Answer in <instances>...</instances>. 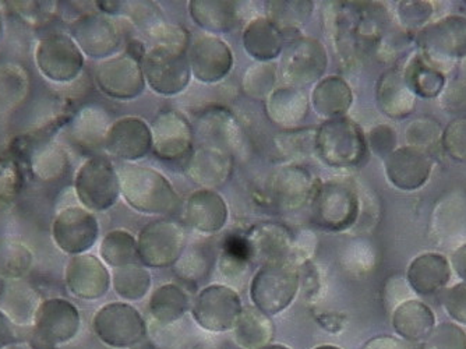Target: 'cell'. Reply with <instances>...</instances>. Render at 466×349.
<instances>
[{
  "label": "cell",
  "mask_w": 466,
  "mask_h": 349,
  "mask_svg": "<svg viewBox=\"0 0 466 349\" xmlns=\"http://www.w3.org/2000/svg\"><path fill=\"white\" fill-rule=\"evenodd\" d=\"M311 220L331 232L352 227L359 215V196L352 180L335 178L317 186L311 199Z\"/></svg>",
  "instance_id": "obj_5"
},
{
  "label": "cell",
  "mask_w": 466,
  "mask_h": 349,
  "mask_svg": "<svg viewBox=\"0 0 466 349\" xmlns=\"http://www.w3.org/2000/svg\"><path fill=\"white\" fill-rule=\"evenodd\" d=\"M277 147L287 156L308 157L316 152V128H292L277 138Z\"/></svg>",
  "instance_id": "obj_47"
},
{
  "label": "cell",
  "mask_w": 466,
  "mask_h": 349,
  "mask_svg": "<svg viewBox=\"0 0 466 349\" xmlns=\"http://www.w3.org/2000/svg\"><path fill=\"white\" fill-rule=\"evenodd\" d=\"M400 23L410 28L425 26L433 15V5L431 2H400L398 5Z\"/></svg>",
  "instance_id": "obj_52"
},
{
  "label": "cell",
  "mask_w": 466,
  "mask_h": 349,
  "mask_svg": "<svg viewBox=\"0 0 466 349\" xmlns=\"http://www.w3.org/2000/svg\"><path fill=\"white\" fill-rule=\"evenodd\" d=\"M451 270V264L442 254L433 251L419 254L408 267V283L419 295H434L447 287Z\"/></svg>",
  "instance_id": "obj_27"
},
{
  "label": "cell",
  "mask_w": 466,
  "mask_h": 349,
  "mask_svg": "<svg viewBox=\"0 0 466 349\" xmlns=\"http://www.w3.org/2000/svg\"><path fill=\"white\" fill-rule=\"evenodd\" d=\"M150 36L157 46H171V48L186 49L187 51L188 36L185 28L167 23H154L150 28Z\"/></svg>",
  "instance_id": "obj_49"
},
{
  "label": "cell",
  "mask_w": 466,
  "mask_h": 349,
  "mask_svg": "<svg viewBox=\"0 0 466 349\" xmlns=\"http://www.w3.org/2000/svg\"><path fill=\"white\" fill-rule=\"evenodd\" d=\"M112 278L104 262L93 254H78L66 267V285L70 293L84 301L106 295Z\"/></svg>",
  "instance_id": "obj_22"
},
{
  "label": "cell",
  "mask_w": 466,
  "mask_h": 349,
  "mask_svg": "<svg viewBox=\"0 0 466 349\" xmlns=\"http://www.w3.org/2000/svg\"><path fill=\"white\" fill-rule=\"evenodd\" d=\"M93 329L99 341L116 349H127L147 337V324L140 312L129 303L112 302L96 312Z\"/></svg>",
  "instance_id": "obj_10"
},
{
  "label": "cell",
  "mask_w": 466,
  "mask_h": 349,
  "mask_svg": "<svg viewBox=\"0 0 466 349\" xmlns=\"http://www.w3.org/2000/svg\"><path fill=\"white\" fill-rule=\"evenodd\" d=\"M153 151L158 159L177 161L192 151L195 132L180 112L165 109L159 112L151 126Z\"/></svg>",
  "instance_id": "obj_17"
},
{
  "label": "cell",
  "mask_w": 466,
  "mask_h": 349,
  "mask_svg": "<svg viewBox=\"0 0 466 349\" xmlns=\"http://www.w3.org/2000/svg\"><path fill=\"white\" fill-rule=\"evenodd\" d=\"M5 313L17 324H30L38 311V296L23 282L10 283L4 299Z\"/></svg>",
  "instance_id": "obj_40"
},
{
  "label": "cell",
  "mask_w": 466,
  "mask_h": 349,
  "mask_svg": "<svg viewBox=\"0 0 466 349\" xmlns=\"http://www.w3.org/2000/svg\"><path fill=\"white\" fill-rule=\"evenodd\" d=\"M313 349H342V348H339V346H337V345H319Z\"/></svg>",
  "instance_id": "obj_60"
},
{
  "label": "cell",
  "mask_w": 466,
  "mask_h": 349,
  "mask_svg": "<svg viewBox=\"0 0 466 349\" xmlns=\"http://www.w3.org/2000/svg\"><path fill=\"white\" fill-rule=\"evenodd\" d=\"M112 287L125 301H140L151 288V274L143 264L115 269L112 274Z\"/></svg>",
  "instance_id": "obj_39"
},
{
  "label": "cell",
  "mask_w": 466,
  "mask_h": 349,
  "mask_svg": "<svg viewBox=\"0 0 466 349\" xmlns=\"http://www.w3.org/2000/svg\"><path fill=\"white\" fill-rule=\"evenodd\" d=\"M317 323L329 333L341 332L347 323V317L341 313H320L316 316Z\"/></svg>",
  "instance_id": "obj_56"
},
{
  "label": "cell",
  "mask_w": 466,
  "mask_h": 349,
  "mask_svg": "<svg viewBox=\"0 0 466 349\" xmlns=\"http://www.w3.org/2000/svg\"><path fill=\"white\" fill-rule=\"evenodd\" d=\"M248 242L251 256L260 259L263 264L292 262L295 251L292 236L282 225L271 222L258 225L248 233Z\"/></svg>",
  "instance_id": "obj_29"
},
{
  "label": "cell",
  "mask_w": 466,
  "mask_h": 349,
  "mask_svg": "<svg viewBox=\"0 0 466 349\" xmlns=\"http://www.w3.org/2000/svg\"><path fill=\"white\" fill-rule=\"evenodd\" d=\"M99 256L105 266L112 269L140 263L137 239L125 230H114L106 233L99 246Z\"/></svg>",
  "instance_id": "obj_38"
},
{
  "label": "cell",
  "mask_w": 466,
  "mask_h": 349,
  "mask_svg": "<svg viewBox=\"0 0 466 349\" xmlns=\"http://www.w3.org/2000/svg\"><path fill=\"white\" fill-rule=\"evenodd\" d=\"M193 77L204 84L224 80L233 67V54L224 39L216 36H198L188 51Z\"/></svg>",
  "instance_id": "obj_19"
},
{
  "label": "cell",
  "mask_w": 466,
  "mask_h": 349,
  "mask_svg": "<svg viewBox=\"0 0 466 349\" xmlns=\"http://www.w3.org/2000/svg\"><path fill=\"white\" fill-rule=\"evenodd\" d=\"M233 172L232 154L213 146H201L190 154L186 173L201 189H211L224 185Z\"/></svg>",
  "instance_id": "obj_24"
},
{
  "label": "cell",
  "mask_w": 466,
  "mask_h": 349,
  "mask_svg": "<svg viewBox=\"0 0 466 349\" xmlns=\"http://www.w3.org/2000/svg\"><path fill=\"white\" fill-rule=\"evenodd\" d=\"M80 327V312L72 302L63 298L41 302L34 317L31 348L55 349L72 341Z\"/></svg>",
  "instance_id": "obj_8"
},
{
  "label": "cell",
  "mask_w": 466,
  "mask_h": 349,
  "mask_svg": "<svg viewBox=\"0 0 466 349\" xmlns=\"http://www.w3.org/2000/svg\"><path fill=\"white\" fill-rule=\"evenodd\" d=\"M368 138L369 149L377 157L386 159L392 151L397 149V133L389 125H379L371 128Z\"/></svg>",
  "instance_id": "obj_51"
},
{
  "label": "cell",
  "mask_w": 466,
  "mask_h": 349,
  "mask_svg": "<svg viewBox=\"0 0 466 349\" xmlns=\"http://www.w3.org/2000/svg\"><path fill=\"white\" fill-rule=\"evenodd\" d=\"M200 132L209 143L207 146L218 147L229 151L238 146L239 128L237 119L227 109H208L198 119Z\"/></svg>",
  "instance_id": "obj_37"
},
{
  "label": "cell",
  "mask_w": 466,
  "mask_h": 349,
  "mask_svg": "<svg viewBox=\"0 0 466 349\" xmlns=\"http://www.w3.org/2000/svg\"><path fill=\"white\" fill-rule=\"evenodd\" d=\"M33 254L25 246L7 243L0 246V277L17 280L30 270Z\"/></svg>",
  "instance_id": "obj_43"
},
{
  "label": "cell",
  "mask_w": 466,
  "mask_h": 349,
  "mask_svg": "<svg viewBox=\"0 0 466 349\" xmlns=\"http://www.w3.org/2000/svg\"><path fill=\"white\" fill-rule=\"evenodd\" d=\"M362 349H412V344L392 335H377L369 340Z\"/></svg>",
  "instance_id": "obj_54"
},
{
  "label": "cell",
  "mask_w": 466,
  "mask_h": 349,
  "mask_svg": "<svg viewBox=\"0 0 466 349\" xmlns=\"http://www.w3.org/2000/svg\"><path fill=\"white\" fill-rule=\"evenodd\" d=\"M105 149L123 161H138L153 151L151 126L138 117H125L109 126Z\"/></svg>",
  "instance_id": "obj_18"
},
{
  "label": "cell",
  "mask_w": 466,
  "mask_h": 349,
  "mask_svg": "<svg viewBox=\"0 0 466 349\" xmlns=\"http://www.w3.org/2000/svg\"><path fill=\"white\" fill-rule=\"evenodd\" d=\"M242 44L248 56L258 62H274L281 57L287 36L268 17H258L246 26Z\"/></svg>",
  "instance_id": "obj_28"
},
{
  "label": "cell",
  "mask_w": 466,
  "mask_h": 349,
  "mask_svg": "<svg viewBox=\"0 0 466 349\" xmlns=\"http://www.w3.org/2000/svg\"><path fill=\"white\" fill-rule=\"evenodd\" d=\"M138 259L144 267L167 269L179 262L186 249L182 225L169 220H157L138 233Z\"/></svg>",
  "instance_id": "obj_11"
},
{
  "label": "cell",
  "mask_w": 466,
  "mask_h": 349,
  "mask_svg": "<svg viewBox=\"0 0 466 349\" xmlns=\"http://www.w3.org/2000/svg\"><path fill=\"white\" fill-rule=\"evenodd\" d=\"M337 10L334 36L342 56L368 55L379 44L389 15L380 4H341Z\"/></svg>",
  "instance_id": "obj_1"
},
{
  "label": "cell",
  "mask_w": 466,
  "mask_h": 349,
  "mask_svg": "<svg viewBox=\"0 0 466 349\" xmlns=\"http://www.w3.org/2000/svg\"><path fill=\"white\" fill-rule=\"evenodd\" d=\"M384 170L389 182L400 190H418L431 180L433 159L428 152L400 147L384 159Z\"/></svg>",
  "instance_id": "obj_20"
},
{
  "label": "cell",
  "mask_w": 466,
  "mask_h": 349,
  "mask_svg": "<svg viewBox=\"0 0 466 349\" xmlns=\"http://www.w3.org/2000/svg\"><path fill=\"white\" fill-rule=\"evenodd\" d=\"M229 209L218 191L198 189L186 203V221L193 230L207 235L219 232L227 225Z\"/></svg>",
  "instance_id": "obj_25"
},
{
  "label": "cell",
  "mask_w": 466,
  "mask_h": 349,
  "mask_svg": "<svg viewBox=\"0 0 466 349\" xmlns=\"http://www.w3.org/2000/svg\"><path fill=\"white\" fill-rule=\"evenodd\" d=\"M242 311L239 293L222 283H213L201 290L190 309L196 324L208 333L230 332Z\"/></svg>",
  "instance_id": "obj_12"
},
{
  "label": "cell",
  "mask_w": 466,
  "mask_h": 349,
  "mask_svg": "<svg viewBox=\"0 0 466 349\" xmlns=\"http://www.w3.org/2000/svg\"><path fill=\"white\" fill-rule=\"evenodd\" d=\"M52 236L60 251L73 256L86 254L98 241L96 215L84 207H67L55 217Z\"/></svg>",
  "instance_id": "obj_16"
},
{
  "label": "cell",
  "mask_w": 466,
  "mask_h": 349,
  "mask_svg": "<svg viewBox=\"0 0 466 349\" xmlns=\"http://www.w3.org/2000/svg\"><path fill=\"white\" fill-rule=\"evenodd\" d=\"M420 54L440 69L439 63L455 62L466 56V18L447 15L425 26L418 34Z\"/></svg>",
  "instance_id": "obj_13"
},
{
  "label": "cell",
  "mask_w": 466,
  "mask_h": 349,
  "mask_svg": "<svg viewBox=\"0 0 466 349\" xmlns=\"http://www.w3.org/2000/svg\"><path fill=\"white\" fill-rule=\"evenodd\" d=\"M287 44L279 60V77L300 90L319 83L329 67L326 46L311 36H298Z\"/></svg>",
  "instance_id": "obj_7"
},
{
  "label": "cell",
  "mask_w": 466,
  "mask_h": 349,
  "mask_svg": "<svg viewBox=\"0 0 466 349\" xmlns=\"http://www.w3.org/2000/svg\"><path fill=\"white\" fill-rule=\"evenodd\" d=\"M314 4L309 0H279V2H268L267 13L269 20L277 27L281 28L282 33L288 30H295L300 26L308 23L310 15H313Z\"/></svg>",
  "instance_id": "obj_41"
},
{
  "label": "cell",
  "mask_w": 466,
  "mask_h": 349,
  "mask_svg": "<svg viewBox=\"0 0 466 349\" xmlns=\"http://www.w3.org/2000/svg\"><path fill=\"white\" fill-rule=\"evenodd\" d=\"M76 138L83 141L86 146L98 144L105 141L108 128H106V118L101 109L87 108L81 112L78 119H76Z\"/></svg>",
  "instance_id": "obj_44"
},
{
  "label": "cell",
  "mask_w": 466,
  "mask_h": 349,
  "mask_svg": "<svg viewBox=\"0 0 466 349\" xmlns=\"http://www.w3.org/2000/svg\"><path fill=\"white\" fill-rule=\"evenodd\" d=\"M188 13L196 25L213 34H228L239 25V10L237 2L221 0H192L188 2Z\"/></svg>",
  "instance_id": "obj_33"
},
{
  "label": "cell",
  "mask_w": 466,
  "mask_h": 349,
  "mask_svg": "<svg viewBox=\"0 0 466 349\" xmlns=\"http://www.w3.org/2000/svg\"><path fill=\"white\" fill-rule=\"evenodd\" d=\"M96 83L105 96L120 101L138 98L147 86L141 62L129 54L105 59L96 69Z\"/></svg>",
  "instance_id": "obj_15"
},
{
  "label": "cell",
  "mask_w": 466,
  "mask_h": 349,
  "mask_svg": "<svg viewBox=\"0 0 466 349\" xmlns=\"http://www.w3.org/2000/svg\"><path fill=\"white\" fill-rule=\"evenodd\" d=\"M120 194L136 211L148 215H167L179 206V194L158 170L127 165L119 172Z\"/></svg>",
  "instance_id": "obj_2"
},
{
  "label": "cell",
  "mask_w": 466,
  "mask_h": 349,
  "mask_svg": "<svg viewBox=\"0 0 466 349\" xmlns=\"http://www.w3.org/2000/svg\"><path fill=\"white\" fill-rule=\"evenodd\" d=\"M208 272V263L200 251H192L180 257L177 263V272L185 280H198Z\"/></svg>",
  "instance_id": "obj_53"
},
{
  "label": "cell",
  "mask_w": 466,
  "mask_h": 349,
  "mask_svg": "<svg viewBox=\"0 0 466 349\" xmlns=\"http://www.w3.org/2000/svg\"><path fill=\"white\" fill-rule=\"evenodd\" d=\"M75 190L84 209L106 211L120 196L119 172L108 159L91 157L76 173Z\"/></svg>",
  "instance_id": "obj_9"
},
{
  "label": "cell",
  "mask_w": 466,
  "mask_h": 349,
  "mask_svg": "<svg viewBox=\"0 0 466 349\" xmlns=\"http://www.w3.org/2000/svg\"><path fill=\"white\" fill-rule=\"evenodd\" d=\"M441 303L447 314L457 324L466 325V282L457 283L442 291Z\"/></svg>",
  "instance_id": "obj_50"
},
{
  "label": "cell",
  "mask_w": 466,
  "mask_h": 349,
  "mask_svg": "<svg viewBox=\"0 0 466 349\" xmlns=\"http://www.w3.org/2000/svg\"><path fill=\"white\" fill-rule=\"evenodd\" d=\"M144 78L159 96L174 97L187 88L192 80V67L186 49L156 46L141 60Z\"/></svg>",
  "instance_id": "obj_6"
},
{
  "label": "cell",
  "mask_w": 466,
  "mask_h": 349,
  "mask_svg": "<svg viewBox=\"0 0 466 349\" xmlns=\"http://www.w3.org/2000/svg\"><path fill=\"white\" fill-rule=\"evenodd\" d=\"M17 341L15 323L5 312L0 311V349L7 348Z\"/></svg>",
  "instance_id": "obj_55"
},
{
  "label": "cell",
  "mask_w": 466,
  "mask_h": 349,
  "mask_svg": "<svg viewBox=\"0 0 466 349\" xmlns=\"http://www.w3.org/2000/svg\"><path fill=\"white\" fill-rule=\"evenodd\" d=\"M402 72L410 91L421 98H436L446 87L444 73L433 67L421 54L410 57Z\"/></svg>",
  "instance_id": "obj_36"
},
{
  "label": "cell",
  "mask_w": 466,
  "mask_h": 349,
  "mask_svg": "<svg viewBox=\"0 0 466 349\" xmlns=\"http://www.w3.org/2000/svg\"><path fill=\"white\" fill-rule=\"evenodd\" d=\"M442 128L436 120L419 119L407 128V141L410 147L428 152L441 144Z\"/></svg>",
  "instance_id": "obj_46"
},
{
  "label": "cell",
  "mask_w": 466,
  "mask_h": 349,
  "mask_svg": "<svg viewBox=\"0 0 466 349\" xmlns=\"http://www.w3.org/2000/svg\"><path fill=\"white\" fill-rule=\"evenodd\" d=\"M190 308V299L177 283H164L154 291L148 303L151 317L158 324L171 325L179 322Z\"/></svg>",
  "instance_id": "obj_35"
},
{
  "label": "cell",
  "mask_w": 466,
  "mask_h": 349,
  "mask_svg": "<svg viewBox=\"0 0 466 349\" xmlns=\"http://www.w3.org/2000/svg\"><path fill=\"white\" fill-rule=\"evenodd\" d=\"M313 175L300 165H285L272 175L268 190L275 203L281 209L299 210L313 199L316 193Z\"/></svg>",
  "instance_id": "obj_23"
},
{
  "label": "cell",
  "mask_w": 466,
  "mask_h": 349,
  "mask_svg": "<svg viewBox=\"0 0 466 349\" xmlns=\"http://www.w3.org/2000/svg\"><path fill=\"white\" fill-rule=\"evenodd\" d=\"M261 349H290L289 346L282 345V344H269V345L264 346Z\"/></svg>",
  "instance_id": "obj_59"
},
{
  "label": "cell",
  "mask_w": 466,
  "mask_h": 349,
  "mask_svg": "<svg viewBox=\"0 0 466 349\" xmlns=\"http://www.w3.org/2000/svg\"><path fill=\"white\" fill-rule=\"evenodd\" d=\"M353 104V93L350 84L339 76H327L314 86L311 107L324 119L342 118Z\"/></svg>",
  "instance_id": "obj_32"
},
{
  "label": "cell",
  "mask_w": 466,
  "mask_h": 349,
  "mask_svg": "<svg viewBox=\"0 0 466 349\" xmlns=\"http://www.w3.org/2000/svg\"><path fill=\"white\" fill-rule=\"evenodd\" d=\"M441 146L455 161L466 162V119H455L442 130Z\"/></svg>",
  "instance_id": "obj_48"
},
{
  "label": "cell",
  "mask_w": 466,
  "mask_h": 349,
  "mask_svg": "<svg viewBox=\"0 0 466 349\" xmlns=\"http://www.w3.org/2000/svg\"><path fill=\"white\" fill-rule=\"evenodd\" d=\"M392 327L400 340L418 345L423 343L436 327V316L428 304L410 299L402 302L392 313Z\"/></svg>",
  "instance_id": "obj_30"
},
{
  "label": "cell",
  "mask_w": 466,
  "mask_h": 349,
  "mask_svg": "<svg viewBox=\"0 0 466 349\" xmlns=\"http://www.w3.org/2000/svg\"><path fill=\"white\" fill-rule=\"evenodd\" d=\"M310 111V99L305 90L295 87H279L266 99V114L275 125L298 128Z\"/></svg>",
  "instance_id": "obj_31"
},
{
  "label": "cell",
  "mask_w": 466,
  "mask_h": 349,
  "mask_svg": "<svg viewBox=\"0 0 466 349\" xmlns=\"http://www.w3.org/2000/svg\"><path fill=\"white\" fill-rule=\"evenodd\" d=\"M376 101L380 111L392 119H404L415 109L416 96L405 81L402 70L389 69L377 81Z\"/></svg>",
  "instance_id": "obj_26"
},
{
  "label": "cell",
  "mask_w": 466,
  "mask_h": 349,
  "mask_svg": "<svg viewBox=\"0 0 466 349\" xmlns=\"http://www.w3.org/2000/svg\"><path fill=\"white\" fill-rule=\"evenodd\" d=\"M39 72L55 83H70L80 76L84 54L67 34L55 33L39 41L35 49Z\"/></svg>",
  "instance_id": "obj_14"
},
{
  "label": "cell",
  "mask_w": 466,
  "mask_h": 349,
  "mask_svg": "<svg viewBox=\"0 0 466 349\" xmlns=\"http://www.w3.org/2000/svg\"><path fill=\"white\" fill-rule=\"evenodd\" d=\"M450 264L462 282H466V243L452 253Z\"/></svg>",
  "instance_id": "obj_57"
},
{
  "label": "cell",
  "mask_w": 466,
  "mask_h": 349,
  "mask_svg": "<svg viewBox=\"0 0 466 349\" xmlns=\"http://www.w3.org/2000/svg\"><path fill=\"white\" fill-rule=\"evenodd\" d=\"M316 154L329 167H360L368 159V138L350 118L329 119L316 128Z\"/></svg>",
  "instance_id": "obj_3"
},
{
  "label": "cell",
  "mask_w": 466,
  "mask_h": 349,
  "mask_svg": "<svg viewBox=\"0 0 466 349\" xmlns=\"http://www.w3.org/2000/svg\"><path fill=\"white\" fill-rule=\"evenodd\" d=\"M279 77V67L274 62L256 63L243 76V91L250 98L267 99L277 88Z\"/></svg>",
  "instance_id": "obj_42"
},
{
  "label": "cell",
  "mask_w": 466,
  "mask_h": 349,
  "mask_svg": "<svg viewBox=\"0 0 466 349\" xmlns=\"http://www.w3.org/2000/svg\"><path fill=\"white\" fill-rule=\"evenodd\" d=\"M300 290L299 267L293 262L261 264L250 281L253 306L267 316H275L289 308Z\"/></svg>",
  "instance_id": "obj_4"
},
{
  "label": "cell",
  "mask_w": 466,
  "mask_h": 349,
  "mask_svg": "<svg viewBox=\"0 0 466 349\" xmlns=\"http://www.w3.org/2000/svg\"><path fill=\"white\" fill-rule=\"evenodd\" d=\"M72 38L81 52L93 59H109L120 46L116 26L101 15L78 18L72 28Z\"/></svg>",
  "instance_id": "obj_21"
},
{
  "label": "cell",
  "mask_w": 466,
  "mask_h": 349,
  "mask_svg": "<svg viewBox=\"0 0 466 349\" xmlns=\"http://www.w3.org/2000/svg\"><path fill=\"white\" fill-rule=\"evenodd\" d=\"M232 333L233 341L240 349H261L274 338V323L256 306H245Z\"/></svg>",
  "instance_id": "obj_34"
},
{
  "label": "cell",
  "mask_w": 466,
  "mask_h": 349,
  "mask_svg": "<svg viewBox=\"0 0 466 349\" xmlns=\"http://www.w3.org/2000/svg\"><path fill=\"white\" fill-rule=\"evenodd\" d=\"M460 78H461V83L463 84V87H466V56L463 57L462 60H461Z\"/></svg>",
  "instance_id": "obj_58"
},
{
  "label": "cell",
  "mask_w": 466,
  "mask_h": 349,
  "mask_svg": "<svg viewBox=\"0 0 466 349\" xmlns=\"http://www.w3.org/2000/svg\"><path fill=\"white\" fill-rule=\"evenodd\" d=\"M412 349H466V333L455 323H441L423 343L412 345Z\"/></svg>",
  "instance_id": "obj_45"
}]
</instances>
